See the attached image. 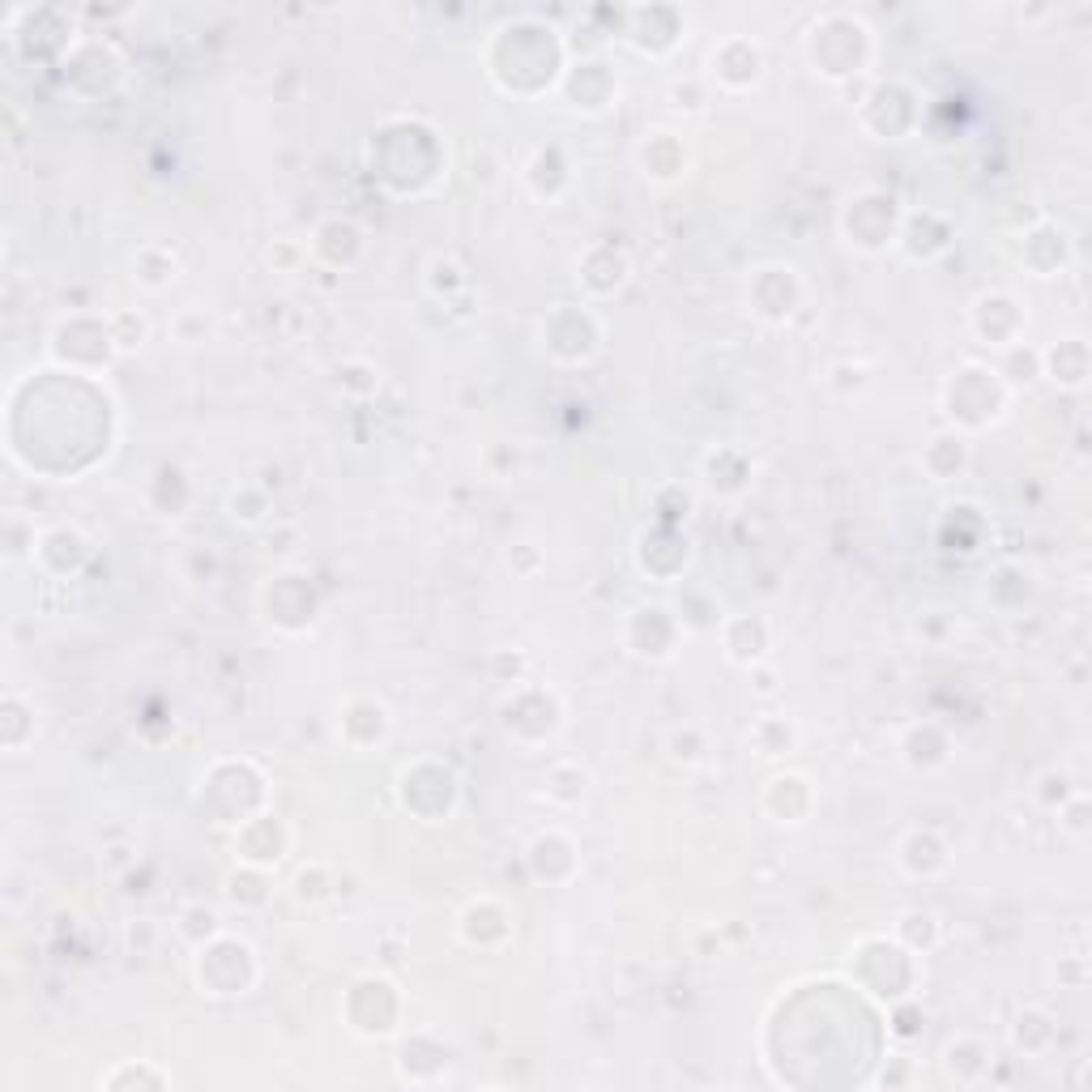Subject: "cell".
Returning <instances> with one entry per match:
<instances>
[{"mask_svg":"<svg viewBox=\"0 0 1092 1092\" xmlns=\"http://www.w3.org/2000/svg\"><path fill=\"white\" fill-rule=\"evenodd\" d=\"M991 1063H995L991 1050L982 1041H969V1037H960V1041H952L943 1050V1067H947V1076L956 1084H978L982 1076H991Z\"/></svg>","mask_w":1092,"mask_h":1092,"instance_id":"obj_1","label":"cell"},{"mask_svg":"<svg viewBox=\"0 0 1092 1092\" xmlns=\"http://www.w3.org/2000/svg\"><path fill=\"white\" fill-rule=\"evenodd\" d=\"M103 1089H124V1084H150V1089H167L172 1080L163 1076V1071H154V1067H146V1063H124V1067H115V1071H107L103 1080H98Z\"/></svg>","mask_w":1092,"mask_h":1092,"instance_id":"obj_2","label":"cell"}]
</instances>
